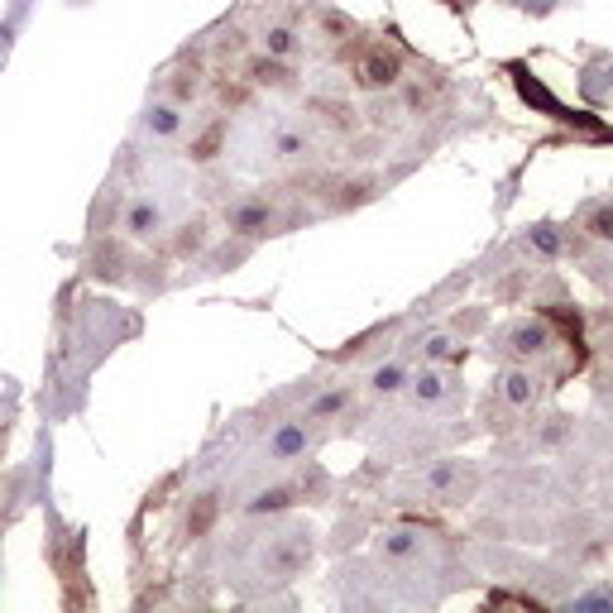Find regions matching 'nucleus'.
<instances>
[{
	"label": "nucleus",
	"instance_id": "ddd939ff",
	"mask_svg": "<svg viewBox=\"0 0 613 613\" xmlns=\"http://www.w3.org/2000/svg\"><path fill=\"white\" fill-rule=\"evenodd\" d=\"M403 379H407V374L398 369V364H388V369L374 374V388H379V393H393V388H403Z\"/></svg>",
	"mask_w": 613,
	"mask_h": 613
},
{
	"label": "nucleus",
	"instance_id": "f03ea898",
	"mask_svg": "<svg viewBox=\"0 0 613 613\" xmlns=\"http://www.w3.org/2000/svg\"><path fill=\"white\" fill-rule=\"evenodd\" d=\"M144 125H149L159 139H173V135H182L187 115H182V105H178V101H159V105H149Z\"/></svg>",
	"mask_w": 613,
	"mask_h": 613
},
{
	"label": "nucleus",
	"instance_id": "f257e3e1",
	"mask_svg": "<svg viewBox=\"0 0 613 613\" xmlns=\"http://www.w3.org/2000/svg\"><path fill=\"white\" fill-rule=\"evenodd\" d=\"M360 81H364V87H393V81H398V58H393V53H384V49L364 53V63H360Z\"/></svg>",
	"mask_w": 613,
	"mask_h": 613
},
{
	"label": "nucleus",
	"instance_id": "423d86ee",
	"mask_svg": "<svg viewBox=\"0 0 613 613\" xmlns=\"http://www.w3.org/2000/svg\"><path fill=\"white\" fill-rule=\"evenodd\" d=\"M264 53L278 58V63H288V58L298 53V34H292L288 25H268L264 29Z\"/></svg>",
	"mask_w": 613,
	"mask_h": 613
},
{
	"label": "nucleus",
	"instance_id": "dca6fc26",
	"mask_svg": "<svg viewBox=\"0 0 613 613\" xmlns=\"http://www.w3.org/2000/svg\"><path fill=\"white\" fill-rule=\"evenodd\" d=\"M446 355H451V340H446V336H431V340H427V360H446Z\"/></svg>",
	"mask_w": 613,
	"mask_h": 613
},
{
	"label": "nucleus",
	"instance_id": "f8f14e48",
	"mask_svg": "<svg viewBox=\"0 0 613 613\" xmlns=\"http://www.w3.org/2000/svg\"><path fill=\"white\" fill-rule=\"evenodd\" d=\"M412 547H417V537H412V532H388L384 537V556H407Z\"/></svg>",
	"mask_w": 613,
	"mask_h": 613
},
{
	"label": "nucleus",
	"instance_id": "7ed1b4c3",
	"mask_svg": "<svg viewBox=\"0 0 613 613\" xmlns=\"http://www.w3.org/2000/svg\"><path fill=\"white\" fill-rule=\"evenodd\" d=\"M268 226H274V216H268L264 202H244L230 211V230H240V235H264Z\"/></svg>",
	"mask_w": 613,
	"mask_h": 613
},
{
	"label": "nucleus",
	"instance_id": "39448f33",
	"mask_svg": "<svg viewBox=\"0 0 613 613\" xmlns=\"http://www.w3.org/2000/svg\"><path fill=\"white\" fill-rule=\"evenodd\" d=\"M499 388H503V398H508V403H532V398H537V379L527 369H508L499 379Z\"/></svg>",
	"mask_w": 613,
	"mask_h": 613
},
{
	"label": "nucleus",
	"instance_id": "6e6552de",
	"mask_svg": "<svg viewBox=\"0 0 613 613\" xmlns=\"http://www.w3.org/2000/svg\"><path fill=\"white\" fill-rule=\"evenodd\" d=\"M268 451H274L278 460H292V455H302L306 451V427H283L274 441H268Z\"/></svg>",
	"mask_w": 613,
	"mask_h": 613
},
{
	"label": "nucleus",
	"instance_id": "9b49d317",
	"mask_svg": "<svg viewBox=\"0 0 613 613\" xmlns=\"http://www.w3.org/2000/svg\"><path fill=\"white\" fill-rule=\"evenodd\" d=\"M589 235H594V240H613V206H599L594 216H589Z\"/></svg>",
	"mask_w": 613,
	"mask_h": 613
},
{
	"label": "nucleus",
	"instance_id": "0eeeda50",
	"mask_svg": "<svg viewBox=\"0 0 613 613\" xmlns=\"http://www.w3.org/2000/svg\"><path fill=\"white\" fill-rule=\"evenodd\" d=\"M446 388H451V374H446V369H422L417 379H412V393H417L422 403H436Z\"/></svg>",
	"mask_w": 613,
	"mask_h": 613
},
{
	"label": "nucleus",
	"instance_id": "4468645a",
	"mask_svg": "<svg viewBox=\"0 0 613 613\" xmlns=\"http://www.w3.org/2000/svg\"><path fill=\"white\" fill-rule=\"evenodd\" d=\"M336 407H345V388H336V393H326V398H316V417H326V412H336Z\"/></svg>",
	"mask_w": 613,
	"mask_h": 613
},
{
	"label": "nucleus",
	"instance_id": "9d476101",
	"mask_svg": "<svg viewBox=\"0 0 613 613\" xmlns=\"http://www.w3.org/2000/svg\"><path fill=\"white\" fill-rule=\"evenodd\" d=\"M274 149L283 153V159H302V153L312 149V144H306V135H298V129H278V135H274Z\"/></svg>",
	"mask_w": 613,
	"mask_h": 613
},
{
	"label": "nucleus",
	"instance_id": "2eb2a0df",
	"mask_svg": "<svg viewBox=\"0 0 613 613\" xmlns=\"http://www.w3.org/2000/svg\"><path fill=\"white\" fill-rule=\"evenodd\" d=\"M532 244H537V250H561V235L556 230H551V226H541V230H532Z\"/></svg>",
	"mask_w": 613,
	"mask_h": 613
},
{
	"label": "nucleus",
	"instance_id": "1a4fd4ad",
	"mask_svg": "<svg viewBox=\"0 0 613 613\" xmlns=\"http://www.w3.org/2000/svg\"><path fill=\"white\" fill-rule=\"evenodd\" d=\"M541 350H547V331H541V326H517L513 331V355H541Z\"/></svg>",
	"mask_w": 613,
	"mask_h": 613
},
{
	"label": "nucleus",
	"instance_id": "20e7f679",
	"mask_svg": "<svg viewBox=\"0 0 613 613\" xmlns=\"http://www.w3.org/2000/svg\"><path fill=\"white\" fill-rule=\"evenodd\" d=\"M159 226H163V211H159V202H149V197H144V202H135V206H129V216H125V230H129V235H139V240H144V235H153Z\"/></svg>",
	"mask_w": 613,
	"mask_h": 613
}]
</instances>
